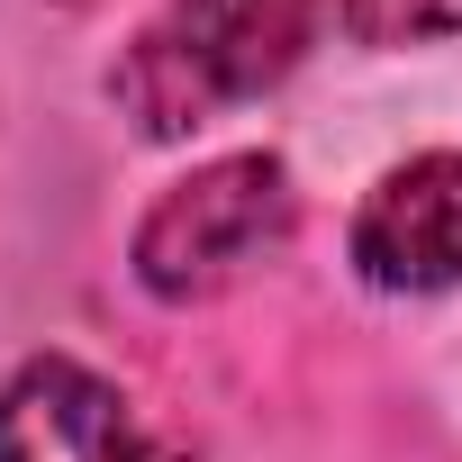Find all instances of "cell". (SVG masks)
Masks as SVG:
<instances>
[{
    "label": "cell",
    "instance_id": "obj_1",
    "mask_svg": "<svg viewBox=\"0 0 462 462\" xmlns=\"http://www.w3.org/2000/svg\"><path fill=\"white\" fill-rule=\"evenodd\" d=\"M336 0H172V10L127 46L118 64V100L145 136H190L217 109L254 100L263 82H282Z\"/></svg>",
    "mask_w": 462,
    "mask_h": 462
},
{
    "label": "cell",
    "instance_id": "obj_2",
    "mask_svg": "<svg viewBox=\"0 0 462 462\" xmlns=\"http://www.w3.org/2000/svg\"><path fill=\"white\" fill-rule=\"evenodd\" d=\"M291 172L273 154H226V163H199L190 181H172L145 226H136V273L145 291L163 300H208L226 282H245L263 254H282L291 236Z\"/></svg>",
    "mask_w": 462,
    "mask_h": 462
},
{
    "label": "cell",
    "instance_id": "obj_3",
    "mask_svg": "<svg viewBox=\"0 0 462 462\" xmlns=\"http://www.w3.org/2000/svg\"><path fill=\"white\" fill-rule=\"evenodd\" d=\"M354 263L381 291H444L462 282V154H408L372 181L354 217Z\"/></svg>",
    "mask_w": 462,
    "mask_h": 462
},
{
    "label": "cell",
    "instance_id": "obj_4",
    "mask_svg": "<svg viewBox=\"0 0 462 462\" xmlns=\"http://www.w3.org/2000/svg\"><path fill=\"white\" fill-rule=\"evenodd\" d=\"M0 462H145V435L100 372L46 354L0 390Z\"/></svg>",
    "mask_w": 462,
    "mask_h": 462
},
{
    "label": "cell",
    "instance_id": "obj_5",
    "mask_svg": "<svg viewBox=\"0 0 462 462\" xmlns=\"http://www.w3.org/2000/svg\"><path fill=\"white\" fill-rule=\"evenodd\" d=\"M345 28L363 46H426L462 28V0H345Z\"/></svg>",
    "mask_w": 462,
    "mask_h": 462
}]
</instances>
